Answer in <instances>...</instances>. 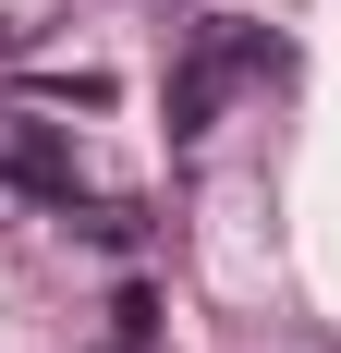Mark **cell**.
Masks as SVG:
<instances>
[{"mask_svg":"<svg viewBox=\"0 0 341 353\" xmlns=\"http://www.w3.org/2000/svg\"><path fill=\"white\" fill-rule=\"evenodd\" d=\"M0 195H25V208H73V146H61V122L0 110Z\"/></svg>","mask_w":341,"mask_h":353,"instance_id":"obj_2","label":"cell"},{"mask_svg":"<svg viewBox=\"0 0 341 353\" xmlns=\"http://www.w3.org/2000/svg\"><path fill=\"white\" fill-rule=\"evenodd\" d=\"M244 85V25H195L183 37V61H170V85H159V110H170V146H195L207 122H220V98Z\"/></svg>","mask_w":341,"mask_h":353,"instance_id":"obj_1","label":"cell"}]
</instances>
